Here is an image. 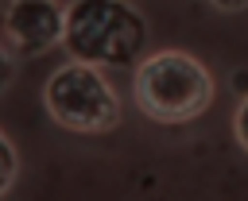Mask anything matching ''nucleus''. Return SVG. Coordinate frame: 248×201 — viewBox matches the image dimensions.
Returning a JSON list of instances; mask_svg holds the SVG:
<instances>
[{"label": "nucleus", "instance_id": "f257e3e1", "mask_svg": "<svg viewBox=\"0 0 248 201\" xmlns=\"http://www.w3.org/2000/svg\"><path fill=\"white\" fill-rule=\"evenodd\" d=\"M62 46L70 50V62L128 70L147 46V15L132 0H70L62 15Z\"/></svg>", "mask_w": 248, "mask_h": 201}, {"label": "nucleus", "instance_id": "f03ea898", "mask_svg": "<svg viewBox=\"0 0 248 201\" xmlns=\"http://www.w3.org/2000/svg\"><path fill=\"white\" fill-rule=\"evenodd\" d=\"M136 104L159 124L198 120L213 104V73L190 50H155L136 62Z\"/></svg>", "mask_w": 248, "mask_h": 201}, {"label": "nucleus", "instance_id": "7ed1b4c3", "mask_svg": "<svg viewBox=\"0 0 248 201\" xmlns=\"http://www.w3.org/2000/svg\"><path fill=\"white\" fill-rule=\"evenodd\" d=\"M43 104L58 128L78 135H105L120 124V97L112 81L85 62L58 66L43 85Z\"/></svg>", "mask_w": 248, "mask_h": 201}, {"label": "nucleus", "instance_id": "20e7f679", "mask_svg": "<svg viewBox=\"0 0 248 201\" xmlns=\"http://www.w3.org/2000/svg\"><path fill=\"white\" fill-rule=\"evenodd\" d=\"M62 15L58 0H8L4 8V46L12 58H39L62 46Z\"/></svg>", "mask_w": 248, "mask_h": 201}, {"label": "nucleus", "instance_id": "39448f33", "mask_svg": "<svg viewBox=\"0 0 248 201\" xmlns=\"http://www.w3.org/2000/svg\"><path fill=\"white\" fill-rule=\"evenodd\" d=\"M16 178H19V151L8 139V131H0V197L16 186Z\"/></svg>", "mask_w": 248, "mask_h": 201}, {"label": "nucleus", "instance_id": "423d86ee", "mask_svg": "<svg viewBox=\"0 0 248 201\" xmlns=\"http://www.w3.org/2000/svg\"><path fill=\"white\" fill-rule=\"evenodd\" d=\"M232 135H236V143H240V151L248 155V97L236 104V112H232Z\"/></svg>", "mask_w": 248, "mask_h": 201}, {"label": "nucleus", "instance_id": "0eeeda50", "mask_svg": "<svg viewBox=\"0 0 248 201\" xmlns=\"http://www.w3.org/2000/svg\"><path fill=\"white\" fill-rule=\"evenodd\" d=\"M12 54H8V46H4V39H0V97H4V89L12 85Z\"/></svg>", "mask_w": 248, "mask_h": 201}, {"label": "nucleus", "instance_id": "6e6552de", "mask_svg": "<svg viewBox=\"0 0 248 201\" xmlns=\"http://www.w3.org/2000/svg\"><path fill=\"white\" fill-rule=\"evenodd\" d=\"M205 4H213L217 12H244L248 8V0H205Z\"/></svg>", "mask_w": 248, "mask_h": 201}]
</instances>
